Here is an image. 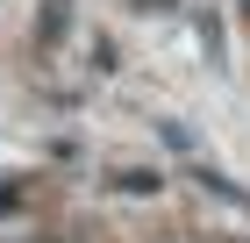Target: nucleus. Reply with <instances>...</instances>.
I'll list each match as a JSON object with an SVG mask.
<instances>
[{
    "label": "nucleus",
    "instance_id": "1",
    "mask_svg": "<svg viewBox=\"0 0 250 243\" xmlns=\"http://www.w3.org/2000/svg\"><path fill=\"white\" fill-rule=\"evenodd\" d=\"M64 22H72V0H50V7H43V36H58Z\"/></svg>",
    "mask_w": 250,
    "mask_h": 243
}]
</instances>
